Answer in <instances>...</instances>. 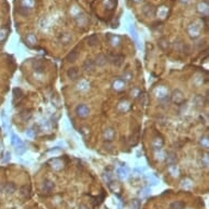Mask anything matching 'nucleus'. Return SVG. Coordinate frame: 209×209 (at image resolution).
I'll return each instance as SVG.
<instances>
[{"mask_svg":"<svg viewBox=\"0 0 209 209\" xmlns=\"http://www.w3.org/2000/svg\"><path fill=\"white\" fill-rule=\"evenodd\" d=\"M5 192H7L8 194H13L17 190V185L15 183H6L5 187H3Z\"/></svg>","mask_w":209,"mask_h":209,"instance_id":"f8f14e48","label":"nucleus"},{"mask_svg":"<svg viewBox=\"0 0 209 209\" xmlns=\"http://www.w3.org/2000/svg\"><path fill=\"white\" fill-rule=\"evenodd\" d=\"M33 68L35 71L37 72H43L45 70V63L43 60H36L33 63Z\"/></svg>","mask_w":209,"mask_h":209,"instance_id":"6e6552de","label":"nucleus"},{"mask_svg":"<svg viewBox=\"0 0 209 209\" xmlns=\"http://www.w3.org/2000/svg\"><path fill=\"white\" fill-rule=\"evenodd\" d=\"M159 46H160V48H161L162 51L166 52L169 48H170V43H169V41L165 37H163V39L159 40Z\"/></svg>","mask_w":209,"mask_h":209,"instance_id":"4468645a","label":"nucleus"},{"mask_svg":"<svg viewBox=\"0 0 209 209\" xmlns=\"http://www.w3.org/2000/svg\"><path fill=\"white\" fill-rule=\"evenodd\" d=\"M203 163V165L204 166H208V154H206V156L204 157V162H202Z\"/></svg>","mask_w":209,"mask_h":209,"instance_id":"a878e982","label":"nucleus"},{"mask_svg":"<svg viewBox=\"0 0 209 209\" xmlns=\"http://www.w3.org/2000/svg\"><path fill=\"white\" fill-rule=\"evenodd\" d=\"M21 195L24 198H29L31 195V187L29 185H24L21 187Z\"/></svg>","mask_w":209,"mask_h":209,"instance_id":"a211bd4d","label":"nucleus"},{"mask_svg":"<svg viewBox=\"0 0 209 209\" xmlns=\"http://www.w3.org/2000/svg\"><path fill=\"white\" fill-rule=\"evenodd\" d=\"M31 116H32V113H31V111H30V110H24V111H22L21 113H20V117H21L23 120L30 119V118H31Z\"/></svg>","mask_w":209,"mask_h":209,"instance_id":"aec40b11","label":"nucleus"},{"mask_svg":"<svg viewBox=\"0 0 209 209\" xmlns=\"http://www.w3.org/2000/svg\"><path fill=\"white\" fill-rule=\"evenodd\" d=\"M98 43H99V37H98V35H92L88 39V44H89L90 46H95Z\"/></svg>","mask_w":209,"mask_h":209,"instance_id":"412c9836","label":"nucleus"},{"mask_svg":"<svg viewBox=\"0 0 209 209\" xmlns=\"http://www.w3.org/2000/svg\"><path fill=\"white\" fill-rule=\"evenodd\" d=\"M2 150V146H1V144H0V151Z\"/></svg>","mask_w":209,"mask_h":209,"instance_id":"cd10ccee","label":"nucleus"},{"mask_svg":"<svg viewBox=\"0 0 209 209\" xmlns=\"http://www.w3.org/2000/svg\"><path fill=\"white\" fill-rule=\"evenodd\" d=\"M200 146L204 148V149H208L209 147V139H208V136H205L200 139Z\"/></svg>","mask_w":209,"mask_h":209,"instance_id":"5701e85b","label":"nucleus"},{"mask_svg":"<svg viewBox=\"0 0 209 209\" xmlns=\"http://www.w3.org/2000/svg\"><path fill=\"white\" fill-rule=\"evenodd\" d=\"M107 57L103 54H99V55L96 56L95 60H94V63H95L96 66H99V67H104V66L107 64Z\"/></svg>","mask_w":209,"mask_h":209,"instance_id":"423d86ee","label":"nucleus"},{"mask_svg":"<svg viewBox=\"0 0 209 209\" xmlns=\"http://www.w3.org/2000/svg\"><path fill=\"white\" fill-rule=\"evenodd\" d=\"M113 88L117 91H122L125 89V81L123 79H116L113 83Z\"/></svg>","mask_w":209,"mask_h":209,"instance_id":"9b49d317","label":"nucleus"},{"mask_svg":"<svg viewBox=\"0 0 209 209\" xmlns=\"http://www.w3.org/2000/svg\"><path fill=\"white\" fill-rule=\"evenodd\" d=\"M107 60H110L111 63L113 64L116 67H119L124 63V56L123 55H115V54H111L107 57Z\"/></svg>","mask_w":209,"mask_h":209,"instance_id":"7ed1b4c3","label":"nucleus"},{"mask_svg":"<svg viewBox=\"0 0 209 209\" xmlns=\"http://www.w3.org/2000/svg\"><path fill=\"white\" fill-rule=\"evenodd\" d=\"M95 67H96V65H95V63H94V60L89 59V58L83 63V69H84V71H87V72H93L94 70H95Z\"/></svg>","mask_w":209,"mask_h":209,"instance_id":"20e7f679","label":"nucleus"},{"mask_svg":"<svg viewBox=\"0 0 209 209\" xmlns=\"http://www.w3.org/2000/svg\"><path fill=\"white\" fill-rule=\"evenodd\" d=\"M115 130L113 129V128H107V129H105V132H104V138H105L106 140H108V141H112V140L115 138Z\"/></svg>","mask_w":209,"mask_h":209,"instance_id":"9d476101","label":"nucleus"},{"mask_svg":"<svg viewBox=\"0 0 209 209\" xmlns=\"http://www.w3.org/2000/svg\"><path fill=\"white\" fill-rule=\"evenodd\" d=\"M27 137H29V138H34V137H35V136H36V132H35V130H33V129H32V128H31V129H29V130H27Z\"/></svg>","mask_w":209,"mask_h":209,"instance_id":"b1692460","label":"nucleus"},{"mask_svg":"<svg viewBox=\"0 0 209 209\" xmlns=\"http://www.w3.org/2000/svg\"><path fill=\"white\" fill-rule=\"evenodd\" d=\"M171 209H184L185 208V203L181 202V200H176L171 204Z\"/></svg>","mask_w":209,"mask_h":209,"instance_id":"6ab92c4d","label":"nucleus"},{"mask_svg":"<svg viewBox=\"0 0 209 209\" xmlns=\"http://www.w3.org/2000/svg\"><path fill=\"white\" fill-rule=\"evenodd\" d=\"M11 144H13V146H15V148H17V147H19V146H21V144H23L24 142L21 140V138H20V137H18L17 135L12 134V137H11Z\"/></svg>","mask_w":209,"mask_h":209,"instance_id":"2eb2a0df","label":"nucleus"},{"mask_svg":"<svg viewBox=\"0 0 209 209\" xmlns=\"http://www.w3.org/2000/svg\"><path fill=\"white\" fill-rule=\"evenodd\" d=\"M176 161H178V156H176L175 152L170 151L166 154V162H168L169 165H175Z\"/></svg>","mask_w":209,"mask_h":209,"instance_id":"0eeeda50","label":"nucleus"},{"mask_svg":"<svg viewBox=\"0 0 209 209\" xmlns=\"http://www.w3.org/2000/svg\"><path fill=\"white\" fill-rule=\"evenodd\" d=\"M127 169H125L124 170V168H120V169H118L117 170V175H118V178H127Z\"/></svg>","mask_w":209,"mask_h":209,"instance_id":"4be33fe9","label":"nucleus"},{"mask_svg":"<svg viewBox=\"0 0 209 209\" xmlns=\"http://www.w3.org/2000/svg\"><path fill=\"white\" fill-rule=\"evenodd\" d=\"M67 76H68V78H69V79H71V80L78 79V78L80 77V70H79V68L71 67L70 69H68Z\"/></svg>","mask_w":209,"mask_h":209,"instance_id":"39448f33","label":"nucleus"},{"mask_svg":"<svg viewBox=\"0 0 209 209\" xmlns=\"http://www.w3.org/2000/svg\"><path fill=\"white\" fill-rule=\"evenodd\" d=\"M171 100L174 102L178 105H182L184 102H185V98H184V94L181 90H175L172 93V96H171Z\"/></svg>","mask_w":209,"mask_h":209,"instance_id":"f03ea898","label":"nucleus"},{"mask_svg":"<svg viewBox=\"0 0 209 209\" xmlns=\"http://www.w3.org/2000/svg\"><path fill=\"white\" fill-rule=\"evenodd\" d=\"M78 56H79V54H78L77 51H72L67 55V60L69 63H75L76 60L78 59Z\"/></svg>","mask_w":209,"mask_h":209,"instance_id":"f3484780","label":"nucleus"},{"mask_svg":"<svg viewBox=\"0 0 209 209\" xmlns=\"http://www.w3.org/2000/svg\"><path fill=\"white\" fill-rule=\"evenodd\" d=\"M55 185H54V183L51 182V181H45L43 184V190L45 193H51L52 190H54Z\"/></svg>","mask_w":209,"mask_h":209,"instance_id":"ddd939ff","label":"nucleus"},{"mask_svg":"<svg viewBox=\"0 0 209 209\" xmlns=\"http://www.w3.org/2000/svg\"><path fill=\"white\" fill-rule=\"evenodd\" d=\"M6 37V34H5V32L3 31H1V30H0V41H1V40H3Z\"/></svg>","mask_w":209,"mask_h":209,"instance_id":"bb28decb","label":"nucleus"},{"mask_svg":"<svg viewBox=\"0 0 209 209\" xmlns=\"http://www.w3.org/2000/svg\"><path fill=\"white\" fill-rule=\"evenodd\" d=\"M12 94H13V99H15V101L21 100L22 98H23V92H22V90L20 89V88H15Z\"/></svg>","mask_w":209,"mask_h":209,"instance_id":"dca6fc26","label":"nucleus"},{"mask_svg":"<svg viewBox=\"0 0 209 209\" xmlns=\"http://www.w3.org/2000/svg\"><path fill=\"white\" fill-rule=\"evenodd\" d=\"M76 113L80 118H87L90 115V108L86 104H79L76 107Z\"/></svg>","mask_w":209,"mask_h":209,"instance_id":"f257e3e1","label":"nucleus"},{"mask_svg":"<svg viewBox=\"0 0 209 209\" xmlns=\"http://www.w3.org/2000/svg\"><path fill=\"white\" fill-rule=\"evenodd\" d=\"M10 158H11V154H10V152H9V151H8V152H6L5 158H3L2 160H1V162H2V163H7V162L10 160Z\"/></svg>","mask_w":209,"mask_h":209,"instance_id":"393cba45","label":"nucleus"},{"mask_svg":"<svg viewBox=\"0 0 209 209\" xmlns=\"http://www.w3.org/2000/svg\"><path fill=\"white\" fill-rule=\"evenodd\" d=\"M194 103H195V105H196V107L200 108V107H204V105L206 104V101H205L204 96L200 95V94H198V95L195 96Z\"/></svg>","mask_w":209,"mask_h":209,"instance_id":"1a4fd4ad","label":"nucleus"}]
</instances>
